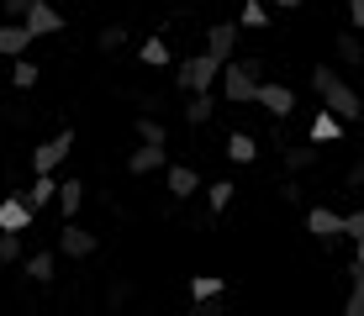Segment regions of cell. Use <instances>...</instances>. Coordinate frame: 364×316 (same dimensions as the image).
Returning <instances> with one entry per match:
<instances>
[{"label":"cell","mask_w":364,"mask_h":316,"mask_svg":"<svg viewBox=\"0 0 364 316\" xmlns=\"http://www.w3.org/2000/svg\"><path fill=\"white\" fill-rule=\"evenodd\" d=\"M106 300H111V306H122V300H132V285H127V280H111Z\"/></svg>","instance_id":"836d02e7"},{"label":"cell","mask_w":364,"mask_h":316,"mask_svg":"<svg viewBox=\"0 0 364 316\" xmlns=\"http://www.w3.org/2000/svg\"><path fill=\"white\" fill-rule=\"evenodd\" d=\"M232 195H237V185H232V180H211V185H206V206H211V217H222V211L232 206Z\"/></svg>","instance_id":"603a6c76"},{"label":"cell","mask_w":364,"mask_h":316,"mask_svg":"<svg viewBox=\"0 0 364 316\" xmlns=\"http://www.w3.org/2000/svg\"><path fill=\"white\" fill-rule=\"evenodd\" d=\"M58 211H64V222L80 217V206H85V180H64L58 185V200H53Z\"/></svg>","instance_id":"ac0fdd59"},{"label":"cell","mask_w":364,"mask_h":316,"mask_svg":"<svg viewBox=\"0 0 364 316\" xmlns=\"http://www.w3.org/2000/svg\"><path fill=\"white\" fill-rule=\"evenodd\" d=\"M69 153H74V132H69V126H58L48 143H37V148H32V169H37V174H43V169H58V163H64Z\"/></svg>","instance_id":"5b68a950"},{"label":"cell","mask_w":364,"mask_h":316,"mask_svg":"<svg viewBox=\"0 0 364 316\" xmlns=\"http://www.w3.org/2000/svg\"><path fill=\"white\" fill-rule=\"evenodd\" d=\"M100 243H95V232H85V227H74V222H64V227H58V253H64V258H90V253H95Z\"/></svg>","instance_id":"ba28073f"},{"label":"cell","mask_w":364,"mask_h":316,"mask_svg":"<svg viewBox=\"0 0 364 316\" xmlns=\"http://www.w3.org/2000/svg\"><path fill=\"white\" fill-rule=\"evenodd\" d=\"M32 222H37V206L27 195H6L0 200V232H32Z\"/></svg>","instance_id":"8992f818"},{"label":"cell","mask_w":364,"mask_h":316,"mask_svg":"<svg viewBox=\"0 0 364 316\" xmlns=\"http://www.w3.org/2000/svg\"><path fill=\"white\" fill-rule=\"evenodd\" d=\"M343 185H348V190H359V185H364V158H359V163H348V174H343Z\"/></svg>","instance_id":"d590c367"},{"label":"cell","mask_w":364,"mask_h":316,"mask_svg":"<svg viewBox=\"0 0 364 316\" xmlns=\"http://www.w3.org/2000/svg\"><path fill=\"white\" fill-rule=\"evenodd\" d=\"M137 63H148V69H169V37H148L143 48H137Z\"/></svg>","instance_id":"44dd1931"},{"label":"cell","mask_w":364,"mask_h":316,"mask_svg":"<svg viewBox=\"0 0 364 316\" xmlns=\"http://www.w3.org/2000/svg\"><path fill=\"white\" fill-rule=\"evenodd\" d=\"M228 158H232V163H254V158H259V137L232 132V137H228Z\"/></svg>","instance_id":"d4e9b609"},{"label":"cell","mask_w":364,"mask_h":316,"mask_svg":"<svg viewBox=\"0 0 364 316\" xmlns=\"http://www.w3.org/2000/svg\"><path fill=\"white\" fill-rule=\"evenodd\" d=\"M311 90H317V95H322V106L338 111L343 121H359V116H364V95H359L348 80H338L333 63H317V69H311Z\"/></svg>","instance_id":"6da1fadb"},{"label":"cell","mask_w":364,"mask_h":316,"mask_svg":"<svg viewBox=\"0 0 364 316\" xmlns=\"http://www.w3.org/2000/svg\"><path fill=\"white\" fill-rule=\"evenodd\" d=\"M306 232L317 237V243H338V237H343V217H338L333 206H311L306 211Z\"/></svg>","instance_id":"9c48e42d"},{"label":"cell","mask_w":364,"mask_h":316,"mask_svg":"<svg viewBox=\"0 0 364 316\" xmlns=\"http://www.w3.org/2000/svg\"><path fill=\"white\" fill-rule=\"evenodd\" d=\"M32 27H27V21H0V53H6V58H21V53H27V48H32Z\"/></svg>","instance_id":"8fae6325"},{"label":"cell","mask_w":364,"mask_h":316,"mask_svg":"<svg viewBox=\"0 0 364 316\" xmlns=\"http://www.w3.org/2000/svg\"><path fill=\"white\" fill-rule=\"evenodd\" d=\"M21 21H27V27H32L37 37H53V32H64V16H58V11L48 6V0H37V6H32Z\"/></svg>","instance_id":"5bb4252c"},{"label":"cell","mask_w":364,"mask_h":316,"mask_svg":"<svg viewBox=\"0 0 364 316\" xmlns=\"http://www.w3.org/2000/svg\"><path fill=\"white\" fill-rule=\"evenodd\" d=\"M217 80H222V58H217V53H196V58H180V69H174V90H185V95H200V90H211Z\"/></svg>","instance_id":"3957f363"},{"label":"cell","mask_w":364,"mask_h":316,"mask_svg":"<svg viewBox=\"0 0 364 316\" xmlns=\"http://www.w3.org/2000/svg\"><path fill=\"white\" fill-rule=\"evenodd\" d=\"M237 27L264 32V27H269V0H243V11H237Z\"/></svg>","instance_id":"cb8c5ba5"},{"label":"cell","mask_w":364,"mask_h":316,"mask_svg":"<svg viewBox=\"0 0 364 316\" xmlns=\"http://www.w3.org/2000/svg\"><path fill=\"white\" fill-rule=\"evenodd\" d=\"M159 169H169V143H143V148H132L127 153V174H159Z\"/></svg>","instance_id":"52a82bcc"},{"label":"cell","mask_w":364,"mask_h":316,"mask_svg":"<svg viewBox=\"0 0 364 316\" xmlns=\"http://www.w3.org/2000/svg\"><path fill=\"white\" fill-rule=\"evenodd\" d=\"M80 6H90V0H80Z\"/></svg>","instance_id":"f35d334b"},{"label":"cell","mask_w":364,"mask_h":316,"mask_svg":"<svg viewBox=\"0 0 364 316\" xmlns=\"http://www.w3.org/2000/svg\"><path fill=\"white\" fill-rule=\"evenodd\" d=\"M95 48H100V53H117V48H127V21H106V27L95 32Z\"/></svg>","instance_id":"484cf974"},{"label":"cell","mask_w":364,"mask_h":316,"mask_svg":"<svg viewBox=\"0 0 364 316\" xmlns=\"http://www.w3.org/2000/svg\"><path fill=\"white\" fill-rule=\"evenodd\" d=\"M259 80H264V58H228V63H222V100H232V106H254Z\"/></svg>","instance_id":"7a4b0ae2"},{"label":"cell","mask_w":364,"mask_h":316,"mask_svg":"<svg viewBox=\"0 0 364 316\" xmlns=\"http://www.w3.org/2000/svg\"><path fill=\"white\" fill-rule=\"evenodd\" d=\"M211 116H217V100H211V90H200V95L185 100V121H191V126H206Z\"/></svg>","instance_id":"7402d4cb"},{"label":"cell","mask_w":364,"mask_h":316,"mask_svg":"<svg viewBox=\"0 0 364 316\" xmlns=\"http://www.w3.org/2000/svg\"><path fill=\"white\" fill-rule=\"evenodd\" d=\"M280 158H285V169H291V174H306L322 153H317V143H311V137H306V143H296V137H291V143L280 148Z\"/></svg>","instance_id":"4fadbf2b"},{"label":"cell","mask_w":364,"mask_h":316,"mask_svg":"<svg viewBox=\"0 0 364 316\" xmlns=\"http://www.w3.org/2000/svg\"><path fill=\"white\" fill-rule=\"evenodd\" d=\"M338 58H343V63H364V43H359V32H338Z\"/></svg>","instance_id":"f546056e"},{"label":"cell","mask_w":364,"mask_h":316,"mask_svg":"<svg viewBox=\"0 0 364 316\" xmlns=\"http://www.w3.org/2000/svg\"><path fill=\"white\" fill-rule=\"evenodd\" d=\"M348 295H343V316H364V269L359 263H348Z\"/></svg>","instance_id":"d6986e66"},{"label":"cell","mask_w":364,"mask_h":316,"mask_svg":"<svg viewBox=\"0 0 364 316\" xmlns=\"http://www.w3.org/2000/svg\"><path fill=\"white\" fill-rule=\"evenodd\" d=\"M237 32H243L237 21H211V27H206V53H217L222 63H228L237 53Z\"/></svg>","instance_id":"30bf717a"},{"label":"cell","mask_w":364,"mask_h":316,"mask_svg":"<svg viewBox=\"0 0 364 316\" xmlns=\"http://www.w3.org/2000/svg\"><path fill=\"white\" fill-rule=\"evenodd\" d=\"M21 195H27V200H32L37 211H48V206H53V200H58V180H53V169H43V174H37V180H32V190H21Z\"/></svg>","instance_id":"e0dca14e"},{"label":"cell","mask_w":364,"mask_h":316,"mask_svg":"<svg viewBox=\"0 0 364 316\" xmlns=\"http://www.w3.org/2000/svg\"><path fill=\"white\" fill-rule=\"evenodd\" d=\"M196 190H200V174L191 169V163H169V195L174 200H191Z\"/></svg>","instance_id":"2e32d148"},{"label":"cell","mask_w":364,"mask_h":316,"mask_svg":"<svg viewBox=\"0 0 364 316\" xmlns=\"http://www.w3.org/2000/svg\"><path fill=\"white\" fill-rule=\"evenodd\" d=\"M348 27L364 32V0H348Z\"/></svg>","instance_id":"e575fe53"},{"label":"cell","mask_w":364,"mask_h":316,"mask_svg":"<svg viewBox=\"0 0 364 316\" xmlns=\"http://www.w3.org/2000/svg\"><path fill=\"white\" fill-rule=\"evenodd\" d=\"M274 195H280L285 206H296V200H301V185H296V174H291V180H280V185H274Z\"/></svg>","instance_id":"d6a6232c"},{"label":"cell","mask_w":364,"mask_h":316,"mask_svg":"<svg viewBox=\"0 0 364 316\" xmlns=\"http://www.w3.org/2000/svg\"><path fill=\"white\" fill-rule=\"evenodd\" d=\"M354 263H359V269H364V237H359V243H354Z\"/></svg>","instance_id":"8d00e7d4"},{"label":"cell","mask_w":364,"mask_h":316,"mask_svg":"<svg viewBox=\"0 0 364 316\" xmlns=\"http://www.w3.org/2000/svg\"><path fill=\"white\" fill-rule=\"evenodd\" d=\"M37 6V0H0V16H11V21H21L27 11Z\"/></svg>","instance_id":"1f68e13d"},{"label":"cell","mask_w":364,"mask_h":316,"mask_svg":"<svg viewBox=\"0 0 364 316\" xmlns=\"http://www.w3.org/2000/svg\"><path fill=\"white\" fill-rule=\"evenodd\" d=\"M343 126H348V121L338 116V111H328V106H322L317 116H311V126H306V137H311V143L322 148V143H338V137H343Z\"/></svg>","instance_id":"7c38bea8"},{"label":"cell","mask_w":364,"mask_h":316,"mask_svg":"<svg viewBox=\"0 0 364 316\" xmlns=\"http://www.w3.org/2000/svg\"><path fill=\"white\" fill-rule=\"evenodd\" d=\"M254 106H264L274 121H285V116H296V90H291V85H274V80H259Z\"/></svg>","instance_id":"277c9868"},{"label":"cell","mask_w":364,"mask_h":316,"mask_svg":"<svg viewBox=\"0 0 364 316\" xmlns=\"http://www.w3.org/2000/svg\"><path fill=\"white\" fill-rule=\"evenodd\" d=\"M191 300L200 311L217 306V300H222V280H217V274H196V280H191Z\"/></svg>","instance_id":"ffe728a7"},{"label":"cell","mask_w":364,"mask_h":316,"mask_svg":"<svg viewBox=\"0 0 364 316\" xmlns=\"http://www.w3.org/2000/svg\"><path fill=\"white\" fill-rule=\"evenodd\" d=\"M43 80V69H37V63L21 53V58H11V85H16V90H32V85Z\"/></svg>","instance_id":"83f0119b"},{"label":"cell","mask_w":364,"mask_h":316,"mask_svg":"<svg viewBox=\"0 0 364 316\" xmlns=\"http://www.w3.org/2000/svg\"><path fill=\"white\" fill-rule=\"evenodd\" d=\"M343 237H354V243L364 237V206L359 211H343Z\"/></svg>","instance_id":"4dcf8cb0"},{"label":"cell","mask_w":364,"mask_h":316,"mask_svg":"<svg viewBox=\"0 0 364 316\" xmlns=\"http://www.w3.org/2000/svg\"><path fill=\"white\" fill-rule=\"evenodd\" d=\"M132 132H137V143H169V126L159 121V116H137Z\"/></svg>","instance_id":"f1b7e54d"},{"label":"cell","mask_w":364,"mask_h":316,"mask_svg":"<svg viewBox=\"0 0 364 316\" xmlns=\"http://www.w3.org/2000/svg\"><path fill=\"white\" fill-rule=\"evenodd\" d=\"M21 274H27V280L32 285H48V280H53V274H58V258H53V253H27V258H21Z\"/></svg>","instance_id":"9a60e30c"},{"label":"cell","mask_w":364,"mask_h":316,"mask_svg":"<svg viewBox=\"0 0 364 316\" xmlns=\"http://www.w3.org/2000/svg\"><path fill=\"white\" fill-rule=\"evenodd\" d=\"M21 258H27V243H21V232H0V269H16Z\"/></svg>","instance_id":"4316f807"},{"label":"cell","mask_w":364,"mask_h":316,"mask_svg":"<svg viewBox=\"0 0 364 316\" xmlns=\"http://www.w3.org/2000/svg\"><path fill=\"white\" fill-rule=\"evenodd\" d=\"M269 6H280V11H296V6H301V0H269Z\"/></svg>","instance_id":"74e56055"}]
</instances>
